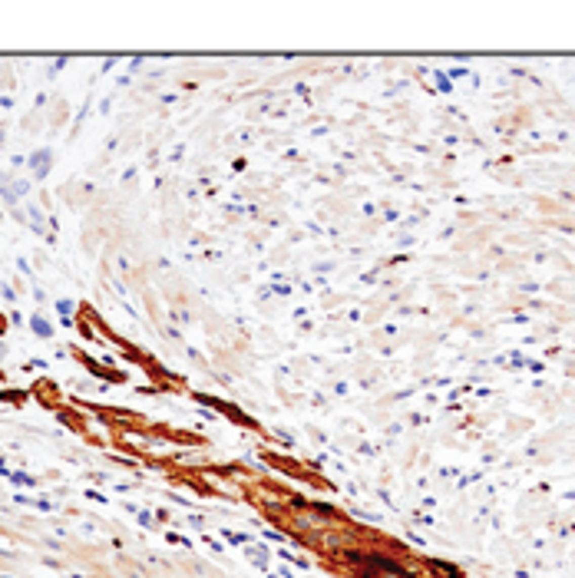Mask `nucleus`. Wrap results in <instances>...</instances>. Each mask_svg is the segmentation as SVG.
<instances>
[{
    "label": "nucleus",
    "instance_id": "obj_1",
    "mask_svg": "<svg viewBox=\"0 0 575 578\" xmlns=\"http://www.w3.org/2000/svg\"><path fill=\"white\" fill-rule=\"evenodd\" d=\"M33 327H36V334H50V324H47V320H40V317L33 320Z\"/></svg>",
    "mask_w": 575,
    "mask_h": 578
}]
</instances>
